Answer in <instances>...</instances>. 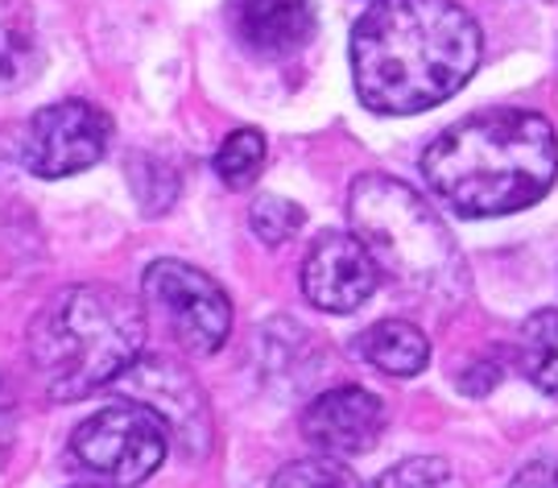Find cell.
<instances>
[{"instance_id": "6da1fadb", "label": "cell", "mask_w": 558, "mask_h": 488, "mask_svg": "<svg viewBox=\"0 0 558 488\" xmlns=\"http://www.w3.org/2000/svg\"><path fill=\"white\" fill-rule=\"evenodd\" d=\"M484 34L456 0H377L352 29V80L364 108L414 117L476 75Z\"/></svg>"}, {"instance_id": "7a4b0ae2", "label": "cell", "mask_w": 558, "mask_h": 488, "mask_svg": "<svg viewBox=\"0 0 558 488\" xmlns=\"http://www.w3.org/2000/svg\"><path fill=\"white\" fill-rule=\"evenodd\" d=\"M555 124L530 108H488L442 129L422 154V179L463 220L513 216L555 186Z\"/></svg>"}, {"instance_id": "3957f363", "label": "cell", "mask_w": 558, "mask_h": 488, "mask_svg": "<svg viewBox=\"0 0 558 488\" xmlns=\"http://www.w3.org/2000/svg\"><path fill=\"white\" fill-rule=\"evenodd\" d=\"M145 356V319L108 285H66L29 324V361L54 402H80Z\"/></svg>"}, {"instance_id": "277c9868", "label": "cell", "mask_w": 558, "mask_h": 488, "mask_svg": "<svg viewBox=\"0 0 558 488\" xmlns=\"http://www.w3.org/2000/svg\"><path fill=\"white\" fill-rule=\"evenodd\" d=\"M352 232L368 244L380 273L418 294H459L463 257L435 207L389 174H364L348 195Z\"/></svg>"}, {"instance_id": "5b68a950", "label": "cell", "mask_w": 558, "mask_h": 488, "mask_svg": "<svg viewBox=\"0 0 558 488\" xmlns=\"http://www.w3.org/2000/svg\"><path fill=\"white\" fill-rule=\"evenodd\" d=\"M71 451L92 476L117 488H137L161 468L170 451V427L145 402H117L83 418L71 439Z\"/></svg>"}, {"instance_id": "8992f818", "label": "cell", "mask_w": 558, "mask_h": 488, "mask_svg": "<svg viewBox=\"0 0 558 488\" xmlns=\"http://www.w3.org/2000/svg\"><path fill=\"white\" fill-rule=\"evenodd\" d=\"M141 294H145V306L166 324V331L195 356L220 352L232 331L228 294L216 285V278H207L195 265L161 257L145 269Z\"/></svg>"}, {"instance_id": "52a82bcc", "label": "cell", "mask_w": 558, "mask_h": 488, "mask_svg": "<svg viewBox=\"0 0 558 488\" xmlns=\"http://www.w3.org/2000/svg\"><path fill=\"white\" fill-rule=\"evenodd\" d=\"M112 145V117L92 100H62L41 108L25 129L21 162L38 179H66L92 170Z\"/></svg>"}, {"instance_id": "ba28073f", "label": "cell", "mask_w": 558, "mask_h": 488, "mask_svg": "<svg viewBox=\"0 0 558 488\" xmlns=\"http://www.w3.org/2000/svg\"><path fill=\"white\" fill-rule=\"evenodd\" d=\"M380 285V265L356 232H323L302 261V294L327 315H352Z\"/></svg>"}, {"instance_id": "9c48e42d", "label": "cell", "mask_w": 558, "mask_h": 488, "mask_svg": "<svg viewBox=\"0 0 558 488\" xmlns=\"http://www.w3.org/2000/svg\"><path fill=\"white\" fill-rule=\"evenodd\" d=\"M385 430V402L360 386L319 393L302 414V435L327 455H364Z\"/></svg>"}, {"instance_id": "30bf717a", "label": "cell", "mask_w": 558, "mask_h": 488, "mask_svg": "<svg viewBox=\"0 0 558 488\" xmlns=\"http://www.w3.org/2000/svg\"><path fill=\"white\" fill-rule=\"evenodd\" d=\"M315 25V0H232V29L260 59L299 54Z\"/></svg>"}, {"instance_id": "8fae6325", "label": "cell", "mask_w": 558, "mask_h": 488, "mask_svg": "<svg viewBox=\"0 0 558 488\" xmlns=\"http://www.w3.org/2000/svg\"><path fill=\"white\" fill-rule=\"evenodd\" d=\"M360 356L380 373H389V377H418L430 361V344L414 324L385 319V324L368 327L360 335Z\"/></svg>"}, {"instance_id": "7c38bea8", "label": "cell", "mask_w": 558, "mask_h": 488, "mask_svg": "<svg viewBox=\"0 0 558 488\" xmlns=\"http://www.w3.org/2000/svg\"><path fill=\"white\" fill-rule=\"evenodd\" d=\"M513 361H518L530 386L558 398V310H538V315H530L521 324Z\"/></svg>"}, {"instance_id": "4fadbf2b", "label": "cell", "mask_w": 558, "mask_h": 488, "mask_svg": "<svg viewBox=\"0 0 558 488\" xmlns=\"http://www.w3.org/2000/svg\"><path fill=\"white\" fill-rule=\"evenodd\" d=\"M41 62L29 0H0V83H21Z\"/></svg>"}, {"instance_id": "5bb4252c", "label": "cell", "mask_w": 558, "mask_h": 488, "mask_svg": "<svg viewBox=\"0 0 558 488\" xmlns=\"http://www.w3.org/2000/svg\"><path fill=\"white\" fill-rule=\"evenodd\" d=\"M265 154H269V145H265V133H260V129H236V133H228L220 142V149H216V174L223 179V186L244 191V186H253L260 179Z\"/></svg>"}, {"instance_id": "9a60e30c", "label": "cell", "mask_w": 558, "mask_h": 488, "mask_svg": "<svg viewBox=\"0 0 558 488\" xmlns=\"http://www.w3.org/2000/svg\"><path fill=\"white\" fill-rule=\"evenodd\" d=\"M373 488H468V480L439 455H414V460H401L389 472H380Z\"/></svg>"}, {"instance_id": "2e32d148", "label": "cell", "mask_w": 558, "mask_h": 488, "mask_svg": "<svg viewBox=\"0 0 558 488\" xmlns=\"http://www.w3.org/2000/svg\"><path fill=\"white\" fill-rule=\"evenodd\" d=\"M269 488H364L360 476L339 460H294L274 476Z\"/></svg>"}, {"instance_id": "e0dca14e", "label": "cell", "mask_w": 558, "mask_h": 488, "mask_svg": "<svg viewBox=\"0 0 558 488\" xmlns=\"http://www.w3.org/2000/svg\"><path fill=\"white\" fill-rule=\"evenodd\" d=\"M253 232H257L265 244H286L299 236V228L306 224V216H302L299 204H290V199H278V195H260L257 204H253Z\"/></svg>"}, {"instance_id": "ac0fdd59", "label": "cell", "mask_w": 558, "mask_h": 488, "mask_svg": "<svg viewBox=\"0 0 558 488\" xmlns=\"http://www.w3.org/2000/svg\"><path fill=\"white\" fill-rule=\"evenodd\" d=\"M129 183L137 191L141 199V211L149 216V207H154V186H179V174H174V166H166L161 158H149V154H133L129 158Z\"/></svg>"}, {"instance_id": "d6986e66", "label": "cell", "mask_w": 558, "mask_h": 488, "mask_svg": "<svg viewBox=\"0 0 558 488\" xmlns=\"http://www.w3.org/2000/svg\"><path fill=\"white\" fill-rule=\"evenodd\" d=\"M509 488H558V460H538V464L521 468Z\"/></svg>"}]
</instances>
